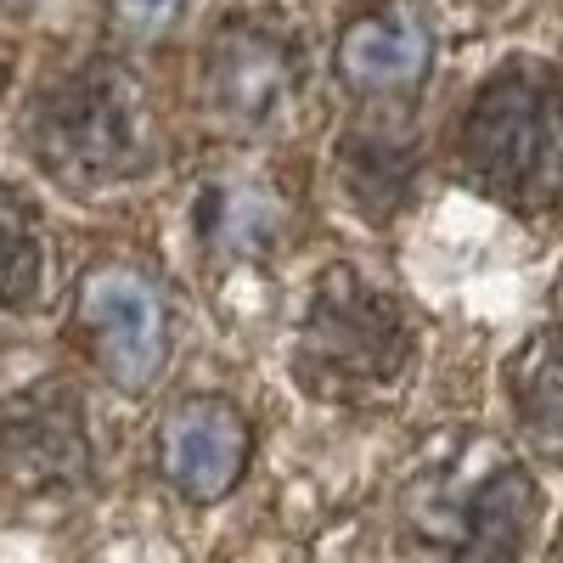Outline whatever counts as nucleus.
<instances>
[{
  "label": "nucleus",
  "instance_id": "8",
  "mask_svg": "<svg viewBox=\"0 0 563 563\" xmlns=\"http://www.w3.org/2000/svg\"><path fill=\"white\" fill-rule=\"evenodd\" d=\"M288 85H294V57L271 34L238 29L214 45V97L231 119H243V124L271 119L282 97H288Z\"/></svg>",
  "mask_w": 563,
  "mask_h": 563
},
{
  "label": "nucleus",
  "instance_id": "11",
  "mask_svg": "<svg viewBox=\"0 0 563 563\" xmlns=\"http://www.w3.org/2000/svg\"><path fill=\"white\" fill-rule=\"evenodd\" d=\"M512 406H519L530 440L552 456L558 451V361H552V339H536L525 350V361L512 366Z\"/></svg>",
  "mask_w": 563,
  "mask_h": 563
},
{
  "label": "nucleus",
  "instance_id": "4",
  "mask_svg": "<svg viewBox=\"0 0 563 563\" xmlns=\"http://www.w3.org/2000/svg\"><path fill=\"white\" fill-rule=\"evenodd\" d=\"M79 321H85L90 344H97L102 366L113 372L119 384L141 389L164 366V333H169V321H164L158 288L141 271L102 265L97 276L85 282V294H79Z\"/></svg>",
  "mask_w": 563,
  "mask_h": 563
},
{
  "label": "nucleus",
  "instance_id": "10",
  "mask_svg": "<svg viewBox=\"0 0 563 563\" xmlns=\"http://www.w3.org/2000/svg\"><path fill=\"white\" fill-rule=\"evenodd\" d=\"M45 276V238L34 209L0 180V310H18L40 294Z\"/></svg>",
  "mask_w": 563,
  "mask_h": 563
},
{
  "label": "nucleus",
  "instance_id": "6",
  "mask_svg": "<svg viewBox=\"0 0 563 563\" xmlns=\"http://www.w3.org/2000/svg\"><path fill=\"white\" fill-rule=\"evenodd\" d=\"M158 462L186 501H220L249 467V417L214 395L186 400L164 422Z\"/></svg>",
  "mask_w": 563,
  "mask_h": 563
},
{
  "label": "nucleus",
  "instance_id": "12",
  "mask_svg": "<svg viewBox=\"0 0 563 563\" xmlns=\"http://www.w3.org/2000/svg\"><path fill=\"white\" fill-rule=\"evenodd\" d=\"M119 7H124V18H130V23L153 29V23H164V18L180 7V0H119Z\"/></svg>",
  "mask_w": 563,
  "mask_h": 563
},
{
  "label": "nucleus",
  "instance_id": "7",
  "mask_svg": "<svg viewBox=\"0 0 563 563\" xmlns=\"http://www.w3.org/2000/svg\"><path fill=\"white\" fill-rule=\"evenodd\" d=\"M434 57V34L417 12L395 7V12H372L361 23H350V34L339 40V74L366 90V97H389L422 79Z\"/></svg>",
  "mask_w": 563,
  "mask_h": 563
},
{
  "label": "nucleus",
  "instance_id": "2",
  "mask_svg": "<svg viewBox=\"0 0 563 563\" xmlns=\"http://www.w3.org/2000/svg\"><path fill=\"white\" fill-rule=\"evenodd\" d=\"M462 164L490 198L547 209L558 192V79L547 63H507L467 108Z\"/></svg>",
  "mask_w": 563,
  "mask_h": 563
},
{
  "label": "nucleus",
  "instance_id": "3",
  "mask_svg": "<svg viewBox=\"0 0 563 563\" xmlns=\"http://www.w3.org/2000/svg\"><path fill=\"white\" fill-rule=\"evenodd\" d=\"M29 141L40 164L68 186H108L147 164V102L119 63H97L63 79L34 108Z\"/></svg>",
  "mask_w": 563,
  "mask_h": 563
},
{
  "label": "nucleus",
  "instance_id": "1",
  "mask_svg": "<svg viewBox=\"0 0 563 563\" xmlns=\"http://www.w3.org/2000/svg\"><path fill=\"white\" fill-rule=\"evenodd\" d=\"M294 366L316 395H333V400L384 395L411 366V327L384 288H372L366 276L339 265L321 276V288L305 310Z\"/></svg>",
  "mask_w": 563,
  "mask_h": 563
},
{
  "label": "nucleus",
  "instance_id": "5",
  "mask_svg": "<svg viewBox=\"0 0 563 563\" xmlns=\"http://www.w3.org/2000/svg\"><path fill=\"white\" fill-rule=\"evenodd\" d=\"M90 467L85 411L63 389H29L0 406V474L23 490H68Z\"/></svg>",
  "mask_w": 563,
  "mask_h": 563
},
{
  "label": "nucleus",
  "instance_id": "9",
  "mask_svg": "<svg viewBox=\"0 0 563 563\" xmlns=\"http://www.w3.org/2000/svg\"><path fill=\"white\" fill-rule=\"evenodd\" d=\"M536 519H541L536 485L519 474V467H501V474H490L474 490V501H467L462 552H474V558H512L530 541Z\"/></svg>",
  "mask_w": 563,
  "mask_h": 563
}]
</instances>
